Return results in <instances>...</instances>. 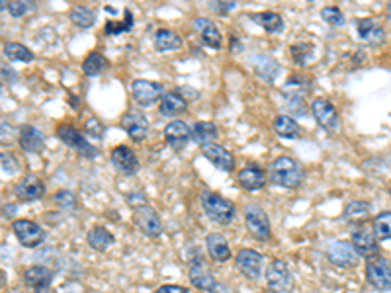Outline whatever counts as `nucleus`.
<instances>
[{
	"label": "nucleus",
	"mask_w": 391,
	"mask_h": 293,
	"mask_svg": "<svg viewBox=\"0 0 391 293\" xmlns=\"http://www.w3.org/2000/svg\"><path fill=\"white\" fill-rule=\"evenodd\" d=\"M270 182L286 190H295L304 182V169L292 157H278L270 166Z\"/></svg>",
	"instance_id": "1"
},
{
	"label": "nucleus",
	"mask_w": 391,
	"mask_h": 293,
	"mask_svg": "<svg viewBox=\"0 0 391 293\" xmlns=\"http://www.w3.org/2000/svg\"><path fill=\"white\" fill-rule=\"evenodd\" d=\"M202 208H204V213L208 215V219L218 225H231L237 215V209L227 197L215 194V192H209V190L202 194Z\"/></svg>",
	"instance_id": "2"
},
{
	"label": "nucleus",
	"mask_w": 391,
	"mask_h": 293,
	"mask_svg": "<svg viewBox=\"0 0 391 293\" xmlns=\"http://www.w3.org/2000/svg\"><path fill=\"white\" fill-rule=\"evenodd\" d=\"M244 223L246 229L253 235V239H257L260 243H266L272 237V227H270V219L266 211L257 206V204H249L244 208Z\"/></svg>",
	"instance_id": "3"
},
{
	"label": "nucleus",
	"mask_w": 391,
	"mask_h": 293,
	"mask_svg": "<svg viewBox=\"0 0 391 293\" xmlns=\"http://www.w3.org/2000/svg\"><path fill=\"white\" fill-rule=\"evenodd\" d=\"M266 283L270 292L274 293H292L293 292V276L288 264L284 260H272L266 268Z\"/></svg>",
	"instance_id": "4"
},
{
	"label": "nucleus",
	"mask_w": 391,
	"mask_h": 293,
	"mask_svg": "<svg viewBox=\"0 0 391 293\" xmlns=\"http://www.w3.org/2000/svg\"><path fill=\"white\" fill-rule=\"evenodd\" d=\"M366 280L379 292H391V262L374 257L366 262Z\"/></svg>",
	"instance_id": "5"
},
{
	"label": "nucleus",
	"mask_w": 391,
	"mask_h": 293,
	"mask_svg": "<svg viewBox=\"0 0 391 293\" xmlns=\"http://www.w3.org/2000/svg\"><path fill=\"white\" fill-rule=\"evenodd\" d=\"M311 113L315 118V122L329 133H337L339 127H341V118H339V111L335 108V104L325 100V98H317L313 104H311Z\"/></svg>",
	"instance_id": "6"
},
{
	"label": "nucleus",
	"mask_w": 391,
	"mask_h": 293,
	"mask_svg": "<svg viewBox=\"0 0 391 293\" xmlns=\"http://www.w3.org/2000/svg\"><path fill=\"white\" fill-rule=\"evenodd\" d=\"M134 215L135 223L143 235L151 237V239H159L162 235V221H160L159 213L149 206V202L134 208Z\"/></svg>",
	"instance_id": "7"
},
{
	"label": "nucleus",
	"mask_w": 391,
	"mask_h": 293,
	"mask_svg": "<svg viewBox=\"0 0 391 293\" xmlns=\"http://www.w3.org/2000/svg\"><path fill=\"white\" fill-rule=\"evenodd\" d=\"M57 137L61 139L67 146H71L74 151H78L81 155H85L86 159H94L98 155V149L92 143H88L85 133H81L73 125H59Z\"/></svg>",
	"instance_id": "8"
},
{
	"label": "nucleus",
	"mask_w": 391,
	"mask_h": 293,
	"mask_svg": "<svg viewBox=\"0 0 391 293\" xmlns=\"http://www.w3.org/2000/svg\"><path fill=\"white\" fill-rule=\"evenodd\" d=\"M14 235L18 237V241L25 248H36L39 244H43L45 241V231L43 227H39L36 221L30 219H16L12 223Z\"/></svg>",
	"instance_id": "9"
},
{
	"label": "nucleus",
	"mask_w": 391,
	"mask_h": 293,
	"mask_svg": "<svg viewBox=\"0 0 391 293\" xmlns=\"http://www.w3.org/2000/svg\"><path fill=\"white\" fill-rule=\"evenodd\" d=\"M352 246H355L358 257H364L368 260L374 257H379L378 239L374 235V229H370L366 223L358 225L355 231H352Z\"/></svg>",
	"instance_id": "10"
},
{
	"label": "nucleus",
	"mask_w": 391,
	"mask_h": 293,
	"mask_svg": "<svg viewBox=\"0 0 391 293\" xmlns=\"http://www.w3.org/2000/svg\"><path fill=\"white\" fill-rule=\"evenodd\" d=\"M131 94H134V100L143 106V108H149V106H155L159 100H162L165 96V88L159 83H151V80H134L131 85Z\"/></svg>",
	"instance_id": "11"
},
{
	"label": "nucleus",
	"mask_w": 391,
	"mask_h": 293,
	"mask_svg": "<svg viewBox=\"0 0 391 293\" xmlns=\"http://www.w3.org/2000/svg\"><path fill=\"white\" fill-rule=\"evenodd\" d=\"M235 264L239 272L246 276L249 280H258L262 276V264H264V258L260 252L253 250V248H241L237 252L235 258Z\"/></svg>",
	"instance_id": "12"
},
{
	"label": "nucleus",
	"mask_w": 391,
	"mask_h": 293,
	"mask_svg": "<svg viewBox=\"0 0 391 293\" xmlns=\"http://www.w3.org/2000/svg\"><path fill=\"white\" fill-rule=\"evenodd\" d=\"M327 258H329L330 264L337 266V268H350L358 262L355 246H352V243H346V241L330 243L329 248H327Z\"/></svg>",
	"instance_id": "13"
},
{
	"label": "nucleus",
	"mask_w": 391,
	"mask_h": 293,
	"mask_svg": "<svg viewBox=\"0 0 391 293\" xmlns=\"http://www.w3.org/2000/svg\"><path fill=\"white\" fill-rule=\"evenodd\" d=\"M14 194L20 202H37L45 195V184L43 180H39L36 174H28L16 184Z\"/></svg>",
	"instance_id": "14"
},
{
	"label": "nucleus",
	"mask_w": 391,
	"mask_h": 293,
	"mask_svg": "<svg viewBox=\"0 0 391 293\" xmlns=\"http://www.w3.org/2000/svg\"><path fill=\"white\" fill-rule=\"evenodd\" d=\"M122 127L135 143L145 141L147 133H149V122H147V118L141 111H127L122 118Z\"/></svg>",
	"instance_id": "15"
},
{
	"label": "nucleus",
	"mask_w": 391,
	"mask_h": 293,
	"mask_svg": "<svg viewBox=\"0 0 391 293\" xmlns=\"http://www.w3.org/2000/svg\"><path fill=\"white\" fill-rule=\"evenodd\" d=\"M112 164L125 176H134L139 171V159L129 146L120 145L112 149Z\"/></svg>",
	"instance_id": "16"
},
{
	"label": "nucleus",
	"mask_w": 391,
	"mask_h": 293,
	"mask_svg": "<svg viewBox=\"0 0 391 293\" xmlns=\"http://www.w3.org/2000/svg\"><path fill=\"white\" fill-rule=\"evenodd\" d=\"M356 30H358L360 41H364V43L372 45V47H378V45H381V43L385 41V30H383V25L376 22V20H372V18L358 20Z\"/></svg>",
	"instance_id": "17"
},
{
	"label": "nucleus",
	"mask_w": 391,
	"mask_h": 293,
	"mask_svg": "<svg viewBox=\"0 0 391 293\" xmlns=\"http://www.w3.org/2000/svg\"><path fill=\"white\" fill-rule=\"evenodd\" d=\"M202 153L220 171L233 172V169H235V157H233L231 151H227L225 146L218 145V143H209V145L202 146Z\"/></svg>",
	"instance_id": "18"
},
{
	"label": "nucleus",
	"mask_w": 391,
	"mask_h": 293,
	"mask_svg": "<svg viewBox=\"0 0 391 293\" xmlns=\"http://www.w3.org/2000/svg\"><path fill=\"white\" fill-rule=\"evenodd\" d=\"M165 139L167 143L174 149V151H182L184 146L190 143L192 139V129L188 127V123L182 120H172L167 127H165Z\"/></svg>",
	"instance_id": "19"
},
{
	"label": "nucleus",
	"mask_w": 391,
	"mask_h": 293,
	"mask_svg": "<svg viewBox=\"0 0 391 293\" xmlns=\"http://www.w3.org/2000/svg\"><path fill=\"white\" fill-rule=\"evenodd\" d=\"M190 281L194 283V287L202 290V292L213 293L218 287H220V281L213 278V274L206 268L204 262H194L192 268H190Z\"/></svg>",
	"instance_id": "20"
},
{
	"label": "nucleus",
	"mask_w": 391,
	"mask_h": 293,
	"mask_svg": "<svg viewBox=\"0 0 391 293\" xmlns=\"http://www.w3.org/2000/svg\"><path fill=\"white\" fill-rule=\"evenodd\" d=\"M18 143H20V146L24 149L25 153H41L45 149V137L37 127L25 123V125L20 127Z\"/></svg>",
	"instance_id": "21"
},
{
	"label": "nucleus",
	"mask_w": 391,
	"mask_h": 293,
	"mask_svg": "<svg viewBox=\"0 0 391 293\" xmlns=\"http://www.w3.org/2000/svg\"><path fill=\"white\" fill-rule=\"evenodd\" d=\"M239 182L249 192H258L266 186V172L257 164H249L239 172Z\"/></svg>",
	"instance_id": "22"
},
{
	"label": "nucleus",
	"mask_w": 391,
	"mask_h": 293,
	"mask_svg": "<svg viewBox=\"0 0 391 293\" xmlns=\"http://www.w3.org/2000/svg\"><path fill=\"white\" fill-rule=\"evenodd\" d=\"M196 30L200 32L202 41L211 49H221L223 45V37H221L220 28L215 25V22H211L209 18H198L194 22Z\"/></svg>",
	"instance_id": "23"
},
{
	"label": "nucleus",
	"mask_w": 391,
	"mask_h": 293,
	"mask_svg": "<svg viewBox=\"0 0 391 293\" xmlns=\"http://www.w3.org/2000/svg\"><path fill=\"white\" fill-rule=\"evenodd\" d=\"M24 281L28 287L32 290H43L49 287L51 281H53V272L47 266H41V264H34L24 272Z\"/></svg>",
	"instance_id": "24"
},
{
	"label": "nucleus",
	"mask_w": 391,
	"mask_h": 293,
	"mask_svg": "<svg viewBox=\"0 0 391 293\" xmlns=\"http://www.w3.org/2000/svg\"><path fill=\"white\" fill-rule=\"evenodd\" d=\"M206 248H208V254L215 262H227L231 258V248L227 239L220 235V232H209L206 237Z\"/></svg>",
	"instance_id": "25"
},
{
	"label": "nucleus",
	"mask_w": 391,
	"mask_h": 293,
	"mask_svg": "<svg viewBox=\"0 0 391 293\" xmlns=\"http://www.w3.org/2000/svg\"><path fill=\"white\" fill-rule=\"evenodd\" d=\"M309 90H311V80L306 76H292V78H288L286 85L282 86V94L290 102L304 100Z\"/></svg>",
	"instance_id": "26"
},
{
	"label": "nucleus",
	"mask_w": 391,
	"mask_h": 293,
	"mask_svg": "<svg viewBox=\"0 0 391 293\" xmlns=\"http://www.w3.org/2000/svg\"><path fill=\"white\" fill-rule=\"evenodd\" d=\"M372 213V208L366 202H350L346 208H344V213H342V219L350 225H364Z\"/></svg>",
	"instance_id": "27"
},
{
	"label": "nucleus",
	"mask_w": 391,
	"mask_h": 293,
	"mask_svg": "<svg viewBox=\"0 0 391 293\" xmlns=\"http://www.w3.org/2000/svg\"><path fill=\"white\" fill-rule=\"evenodd\" d=\"M186 108H188V102L178 92H167L162 96V100H160V113L165 118L180 116L182 111H186Z\"/></svg>",
	"instance_id": "28"
},
{
	"label": "nucleus",
	"mask_w": 391,
	"mask_h": 293,
	"mask_svg": "<svg viewBox=\"0 0 391 293\" xmlns=\"http://www.w3.org/2000/svg\"><path fill=\"white\" fill-rule=\"evenodd\" d=\"M86 241L88 244L98 250V252H104V250H108L112 244H114V235H112L106 227H102V225H96V227H92L88 235H86Z\"/></svg>",
	"instance_id": "29"
},
{
	"label": "nucleus",
	"mask_w": 391,
	"mask_h": 293,
	"mask_svg": "<svg viewBox=\"0 0 391 293\" xmlns=\"http://www.w3.org/2000/svg\"><path fill=\"white\" fill-rule=\"evenodd\" d=\"M218 137H220V131H218V125H215V123L198 122L194 127H192V139H194V143H198L200 146L213 143Z\"/></svg>",
	"instance_id": "30"
},
{
	"label": "nucleus",
	"mask_w": 391,
	"mask_h": 293,
	"mask_svg": "<svg viewBox=\"0 0 391 293\" xmlns=\"http://www.w3.org/2000/svg\"><path fill=\"white\" fill-rule=\"evenodd\" d=\"M253 63H255V71H257V74L264 83H272L278 76V73H280V65L274 61L272 57H268V55L255 57Z\"/></svg>",
	"instance_id": "31"
},
{
	"label": "nucleus",
	"mask_w": 391,
	"mask_h": 293,
	"mask_svg": "<svg viewBox=\"0 0 391 293\" xmlns=\"http://www.w3.org/2000/svg\"><path fill=\"white\" fill-rule=\"evenodd\" d=\"M155 45L159 51H176V49L182 47V37L178 36L174 30L160 28L155 34Z\"/></svg>",
	"instance_id": "32"
},
{
	"label": "nucleus",
	"mask_w": 391,
	"mask_h": 293,
	"mask_svg": "<svg viewBox=\"0 0 391 293\" xmlns=\"http://www.w3.org/2000/svg\"><path fill=\"white\" fill-rule=\"evenodd\" d=\"M274 131L280 137H284V139H297L299 133H302V127L292 116H278L274 120Z\"/></svg>",
	"instance_id": "33"
},
{
	"label": "nucleus",
	"mask_w": 391,
	"mask_h": 293,
	"mask_svg": "<svg viewBox=\"0 0 391 293\" xmlns=\"http://www.w3.org/2000/svg\"><path fill=\"white\" fill-rule=\"evenodd\" d=\"M253 22L258 25H262L268 34H280L284 30V20L278 12H258L251 16Z\"/></svg>",
	"instance_id": "34"
},
{
	"label": "nucleus",
	"mask_w": 391,
	"mask_h": 293,
	"mask_svg": "<svg viewBox=\"0 0 391 293\" xmlns=\"http://www.w3.org/2000/svg\"><path fill=\"white\" fill-rule=\"evenodd\" d=\"M4 55L10 59V61H22V63H32L36 57L32 53V49L25 47L24 43H18V41H8L4 45Z\"/></svg>",
	"instance_id": "35"
},
{
	"label": "nucleus",
	"mask_w": 391,
	"mask_h": 293,
	"mask_svg": "<svg viewBox=\"0 0 391 293\" xmlns=\"http://www.w3.org/2000/svg\"><path fill=\"white\" fill-rule=\"evenodd\" d=\"M71 22L78 28H90L96 22V12L90 6H74L71 10Z\"/></svg>",
	"instance_id": "36"
},
{
	"label": "nucleus",
	"mask_w": 391,
	"mask_h": 293,
	"mask_svg": "<svg viewBox=\"0 0 391 293\" xmlns=\"http://www.w3.org/2000/svg\"><path fill=\"white\" fill-rule=\"evenodd\" d=\"M123 16H125V20L123 22H106V28H104V32H106V36H120V34H127V32H131L134 30V16H131V10L129 8H125L123 10Z\"/></svg>",
	"instance_id": "37"
},
{
	"label": "nucleus",
	"mask_w": 391,
	"mask_h": 293,
	"mask_svg": "<svg viewBox=\"0 0 391 293\" xmlns=\"http://www.w3.org/2000/svg\"><path fill=\"white\" fill-rule=\"evenodd\" d=\"M106 67H108L106 57L100 55V53H96V51L90 53V55L85 59V63H83V71H85L86 76H96V74L102 73Z\"/></svg>",
	"instance_id": "38"
},
{
	"label": "nucleus",
	"mask_w": 391,
	"mask_h": 293,
	"mask_svg": "<svg viewBox=\"0 0 391 293\" xmlns=\"http://www.w3.org/2000/svg\"><path fill=\"white\" fill-rule=\"evenodd\" d=\"M374 235L379 241L391 239V211H383L374 219Z\"/></svg>",
	"instance_id": "39"
},
{
	"label": "nucleus",
	"mask_w": 391,
	"mask_h": 293,
	"mask_svg": "<svg viewBox=\"0 0 391 293\" xmlns=\"http://www.w3.org/2000/svg\"><path fill=\"white\" fill-rule=\"evenodd\" d=\"M321 18L330 25H344L346 22V18H344V14H342L341 8H337V6H325L323 10H321Z\"/></svg>",
	"instance_id": "40"
},
{
	"label": "nucleus",
	"mask_w": 391,
	"mask_h": 293,
	"mask_svg": "<svg viewBox=\"0 0 391 293\" xmlns=\"http://www.w3.org/2000/svg\"><path fill=\"white\" fill-rule=\"evenodd\" d=\"M311 55H313V49H311V45L297 43V45H293L292 47V57H293V61L297 63V65H306V63L311 59Z\"/></svg>",
	"instance_id": "41"
},
{
	"label": "nucleus",
	"mask_w": 391,
	"mask_h": 293,
	"mask_svg": "<svg viewBox=\"0 0 391 293\" xmlns=\"http://www.w3.org/2000/svg\"><path fill=\"white\" fill-rule=\"evenodd\" d=\"M36 8L34 2H22V0H16V2H8V12L14 18H22L28 12H32Z\"/></svg>",
	"instance_id": "42"
},
{
	"label": "nucleus",
	"mask_w": 391,
	"mask_h": 293,
	"mask_svg": "<svg viewBox=\"0 0 391 293\" xmlns=\"http://www.w3.org/2000/svg\"><path fill=\"white\" fill-rule=\"evenodd\" d=\"M55 202L57 206L63 209H74L76 208V195L71 192V190H61L55 194Z\"/></svg>",
	"instance_id": "43"
},
{
	"label": "nucleus",
	"mask_w": 391,
	"mask_h": 293,
	"mask_svg": "<svg viewBox=\"0 0 391 293\" xmlns=\"http://www.w3.org/2000/svg\"><path fill=\"white\" fill-rule=\"evenodd\" d=\"M18 80V73L14 71L10 65L6 63H0V83H8V85H14Z\"/></svg>",
	"instance_id": "44"
},
{
	"label": "nucleus",
	"mask_w": 391,
	"mask_h": 293,
	"mask_svg": "<svg viewBox=\"0 0 391 293\" xmlns=\"http://www.w3.org/2000/svg\"><path fill=\"white\" fill-rule=\"evenodd\" d=\"M0 164L6 172H16L18 171V162H16V157L10 155V153H0Z\"/></svg>",
	"instance_id": "45"
},
{
	"label": "nucleus",
	"mask_w": 391,
	"mask_h": 293,
	"mask_svg": "<svg viewBox=\"0 0 391 293\" xmlns=\"http://www.w3.org/2000/svg\"><path fill=\"white\" fill-rule=\"evenodd\" d=\"M14 133H16V131H14V127L10 123L0 122V145H6L14 137Z\"/></svg>",
	"instance_id": "46"
},
{
	"label": "nucleus",
	"mask_w": 391,
	"mask_h": 293,
	"mask_svg": "<svg viewBox=\"0 0 391 293\" xmlns=\"http://www.w3.org/2000/svg\"><path fill=\"white\" fill-rule=\"evenodd\" d=\"M86 131L90 135H94V137H102V133H104V125L98 122L96 118H92V120H88L86 122Z\"/></svg>",
	"instance_id": "47"
},
{
	"label": "nucleus",
	"mask_w": 391,
	"mask_h": 293,
	"mask_svg": "<svg viewBox=\"0 0 391 293\" xmlns=\"http://www.w3.org/2000/svg\"><path fill=\"white\" fill-rule=\"evenodd\" d=\"M155 293H188V290L182 285H162Z\"/></svg>",
	"instance_id": "48"
},
{
	"label": "nucleus",
	"mask_w": 391,
	"mask_h": 293,
	"mask_svg": "<svg viewBox=\"0 0 391 293\" xmlns=\"http://www.w3.org/2000/svg\"><path fill=\"white\" fill-rule=\"evenodd\" d=\"M211 6H213V8H215L220 14H225L235 8V2H213Z\"/></svg>",
	"instance_id": "49"
},
{
	"label": "nucleus",
	"mask_w": 391,
	"mask_h": 293,
	"mask_svg": "<svg viewBox=\"0 0 391 293\" xmlns=\"http://www.w3.org/2000/svg\"><path fill=\"white\" fill-rule=\"evenodd\" d=\"M6 281H8V276H6V272L4 270H0V290L6 285Z\"/></svg>",
	"instance_id": "50"
},
{
	"label": "nucleus",
	"mask_w": 391,
	"mask_h": 293,
	"mask_svg": "<svg viewBox=\"0 0 391 293\" xmlns=\"http://www.w3.org/2000/svg\"><path fill=\"white\" fill-rule=\"evenodd\" d=\"M2 10H8V2L6 0H0V12Z\"/></svg>",
	"instance_id": "51"
},
{
	"label": "nucleus",
	"mask_w": 391,
	"mask_h": 293,
	"mask_svg": "<svg viewBox=\"0 0 391 293\" xmlns=\"http://www.w3.org/2000/svg\"><path fill=\"white\" fill-rule=\"evenodd\" d=\"M36 293H53L49 287H43V290H36Z\"/></svg>",
	"instance_id": "52"
},
{
	"label": "nucleus",
	"mask_w": 391,
	"mask_h": 293,
	"mask_svg": "<svg viewBox=\"0 0 391 293\" xmlns=\"http://www.w3.org/2000/svg\"><path fill=\"white\" fill-rule=\"evenodd\" d=\"M388 14H390V18H391V2H390V6H388Z\"/></svg>",
	"instance_id": "53"
},
{
	"label": "nucleus",
	"mask_w": 391,
	"mask_h": 293,
	"mask_svg": "<svg viewBox=\"0 0 391 293\" xmlns=\"http://www.w3.org/2000/svg\"><path fill=\"white\" fill-rule=\"evenodd\" d=\"M390 194H391V186H390Z\"/></svg>",
	"instance_id": "54"
},
{
	"label": "nucleus",
	"mask_w": 391,
	"mask_h": 293,
	"mask_svg": "<svg viewBox=\"0 0 391 293\" xmlns=\"http://www.w3.org/2000/svg\"><path fill=\"white\" fill-rule=\"evenodd\" d=\"M0 90H2V88H0Z\"/></svg>",
	"instance_id": "55"
}]
</instances>
